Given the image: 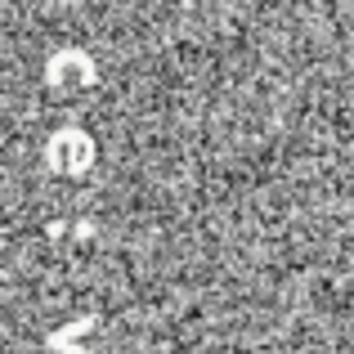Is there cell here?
<instances>
[{
    "mask_svg": "<svg viewBox=\"0 0 354 354\" xmlns=\"http://www.w3.org/2000/svg\"><path fill=\"white\" fill-rule=\"evenodd\" d=\"M45 162H50V171L59 175H81L90 171V162H95V144H90L86 130H54L50 144H45Z\"/></svg>",
    "mask_w": 354,
    "mask_h": 354,
    "instance_id": "6da1fadb",
    "label": "cell"
},
{
    "mask_svg": "<svg viewBox=\"0 0 354 354\" xmlns=\"http://www.w3.org/2000/svg\"><path fill=\"white\" fill-rule=\"evenodd\" d=\"M50 86L59 90V95H81V90L95 86V63H90V54L81 50H63L50 59Z\"/></svg>",
    "mask_w": 354,
    "mask_h": 354,
    "instance_id": "7a4b0ae2",
    "label": "cell"
}]
</instances>
